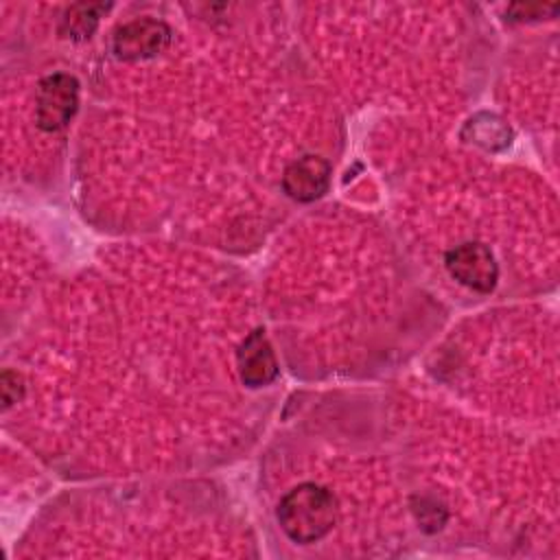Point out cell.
Segmentation results:
<instances>
[{"instance_id":"5b68a950","label":"cell","mask_w":560,"mask_h":560,"mask_svg":"<svg viewBox=\"0 0 560 560\" xmlns=\"http://www.w3.org/2000/svg\"><path fill=\"white\" fill-rule=\"evenodd\" d=\"M238 376L247 387L269 385L278 376V361L262 328H256L245 337L236 352Z\"/></svg>"},{"instance_id":"ba28073f","label":"cell","mask_w":560,"mask_h":560,"mask_svg":"<svg viewBox=\"0 0 560 560\" xmlns=\"http://www.w3.org/2000/svg\"><path fill=\"white\" fill-rule=\"evenodd\" d=\"M109 9V4L101 2H88V4H72L63 11L59 20V33L66 39L81 42L92 37V33L98 26V18Z\"/></svg>"},{"instance_id":"8992f818","label":"cell","mask_w":560,"mask_h":560,"mask_svg":"<svg viewBox=\"0 0 560 560\" xmlns=\"http://www.w3.org/2000/svg\"><path fill=\"white\" fill-rule=\"evenodd\" d=\"M328 186L330 164L319 155H304L291 162L282 175V188L295 201H315Z\"/></svg>"},{"instance_id":"52a82bcc","label":"cell","mask_w":560,"mask_h":560,"mask_svg":"<svg viewBox=\"0 0 560 560\" xmlns=\"http://www.w3.org/2000/svg\"><path fill=\"white\" fill-rule=\"evenodd\" d=\"M462 138L466 142L479 144L488 151H501L512 142V129L508 127V122L503 118H499L497 114H475L462 129Z\"/></svg>"},{"instance_id":"6da1fadb","label":"cell","mask_w":560,"mask_h":560,"mask_svg":"<svg viewBox=\"0 0 560 560\" xmlns=\"http://www.w3.org/2000/svg\"><path fill=\"white\" fill-rule=\"evenodd\" d=\"M278 523L293 542H315L337 523V501L322 486L300 483L280 499Z\"/></svg>"},{"instance_id":"9c48e42d","label":"cell","mask_w":560,"mask_h":560,"mask_svg":"<svg viewBox=\"0 0 560 560\" xmlns=\"http://www.w3.org/2000/svg\"><path fill=\"white\" fill-rule=\"evenodd\" d=\"M0 385H2V400H4V407H11L13 402H18V398H20V394H22V385H20L18 374L4 372L2 378H0Z\"/></svg>"},{"instance_id":"3957f363","label":"cell","mask_w":560,"mask_h":560,"mask_svg":"<svg viewBox=\"0 0 560 560\" xmlns=\"http://www.w3.org/2000/svg\"><path fill=\"white\" fill-rule=\"evenodd\" d=\"M171 44V28L155 18H136L114 31L112 50L118 59L138 61L160 55Z\"/></svg>"},{"instance_id":"277c9868","label":"cell","mask_w":560,"mask_h":560,"mask_svg":"<svg viewBox=\"0 0 560 560\" xmlns=\"http://www.w3.org/2000/svg\"><path fill=\"white\" fill-rule=\"evenodd\" d=\"M448 273L468 289L488 293L494 289L499 278V267L492 252L483 243H462L446 252Z\"/></svg>"},{"instance_id":"7a4b0ae2","label":"cell","mask_w":560,"mask_h":560,"mask_svg":"<svg viewBox=\"0 0 560 560\" xmlns=\"http://www.w3.org/2000/svg\"><path fill=\"white\" fill-rule=\"evenodd\" d=\"M79 105V83L66 72L42 79L35 101V120L44 131H61L74 116Z\"/></svg>"}]
</instances>
